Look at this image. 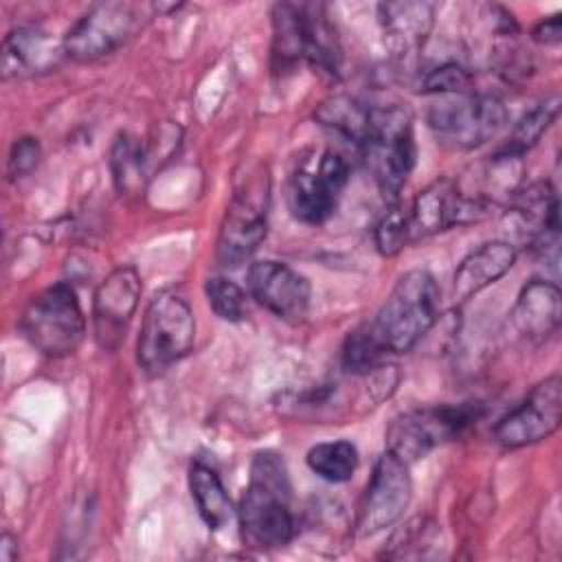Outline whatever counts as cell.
Here are the masks:
<instances>
[{
	"label": "cell",
	"instance_id": "6da1fadb",
	"mask_svg": "<svg viewBox=\"0 0 562 562\" xmlns=\"http://www.w3.org/2000/svg\"><path fill=\"white\" fill-rule=\"evenodd\" d=\"M292 485L285 461L272 452H257L250 479L239 501V527L244 542L255 549H277L294 538Z\"/></svg>",
	"mask_w": 562,
	"mask_h": 562
},
{
	"label": "cell",
	"instance_id": "7a4b0ae2",
	"mask_svg": "<svg viewBox=\"0 0 562 562\" xmlns=\"http://www.w3.org/2000/svg\"><path fill=\"white\" fill-rule=\"evenodd\" d=\"M439 288L428 270L404 272L373 316L371 327L389 353L411 351L437 323Z\"/></svg>",
	"mask_w": 562,
	"mask_h": 562
},
{
	"label": "cell",
	"instance_id": "3957f363",
	"mask_svg": "<svg viewBox=\"0 0 562 562\" xmlns=\"http://www.w3.org/2000/svg\"><path fill=\"white\" fill-rule=\"evenodd\" d=\"M358 149L380 193L395 202L417 158L411 112L402 105L371 108L369 132Z\"/></svg>",
	"mask_w": 562,
	"mask_h": 562
},
{
	"label": "cell",
	"instance_id": "277c9868",
	"mask_svg": "<svg viewBox=\"0 0 562 562\" xmlns=\"http://www.w3.org/2000/svg\"><path fill=\"white\" fill-rule=\"evenodd\" d=\"M195 342V318L189 301L176 290L158 292L145 307L136 358L143 371L162 373L182 360Z\"/></svg>",
	"mask_w": 562,
	"mask_h": 562
},
{
	"label": "cell",
	"instance_id": "5b68a950",
	"mask_svg": "<svg viewBox=\"0 0 562 562\" xmlns=\"http://www.w3.org/2000/svg\"><path fill=\"white\" fill-rule=\"evenodd\" d=\"M20 329L48 358H64L77 351L86 336V318L75 288L59 281L35 294L20 316Z\"/></svg>",
	"mask_w": 562,
	"mask_h": 562
},
{
	"label": "cell",
	"instance_id": "8992f818",
	"mask_svg": "<svg viewBox=\"0 0 562 562\" xmlns=\"http://www.w3.org/2000/svg\"><path fill=\"white\" fill-rule=\"evenodd\" d=\"M507 123V108L494 94H443L428 108V125L450 149L468 151L492 140Z\"/></svg>",
	"mask_w": 562,
	"mask_h": 562
},
{
	"label": "cell",
	"instance_id": "52a82bcc",
	"mask_svg": "<svg viewBox=\"0 0 562 562\" xmlns=\"http://www.w3.org/2000/svg\"><path fill=\"white\" fill-rule=\"evenodd\" d=\"M268 204L270 180L257 169L237 184L220 224L215 255L224 268H239L257 252L268 231Z\"/></svg>",
	"mask_w": 562,
	"mask_h": 562
},
{
	"label": "cell",
	"instance_id": "ba28073f",
	"mask_svg": "<svg viewBox=\"0 0 562 562\" xmlns=\"http://www.w3.org/2000/svg\"><path fill=\"white\" fill-rule=\"evenodd\" d=\"M481 415L479 404L424 406L397 415L386 430V450L404 463H415L437 446L459 437Z\"/></svg>",
	"mask_w": 562,
	"mask_h": 562
},
{
	"label": "cell",
	"instance_id": "9c48e42d",
	"mask_svg": "<svg viewBox=\"0 0 562 562\" xmlns=\"http://www.w3.org/2000/svg\"><path fill=\"white\" fill-rule=\"evenodd\" d=\"M349 178L347 160L331 149L312 151L290 173L285 200L292 217L303 224H321L336 209Z\"/></svg>",
	"mask_w": 562,
	"mask_h": 562
},
{
	"label": "cell",
	"instance_id": "30bf717a",
	"mask_svg": "<svg viewBox=\"0 0 562 562\" xmlns=\"http://www.w3.org/2000/svg\"><path fill=\"white\" fill-rule=\"evenodd\" d=\"M562 419V380L549 375L494 428V441L507 450L533 446L553 435Z\"/></svg>",
	"mask_w": 562,
	"mask_h": 562
},
{
	"label": "cell",
	"instance_id": "8fae6325",
	"mask_svg": "<svg viewBox=\"0 0 562 562\" xmlns=\"http://www.w3.org/2000/svg\"><path fill=\"white\" fill-rule=\"evenodd\" d=\"M413 496L408 463L389 450L378 457L358 507V533L373 536L397 522Z\"/></svg>",
	"mask_w": 562,
	"mask_h": 562
},
{
	"label": "cell",
	"instance_id": "7c38bea8",
	"mask_svg": "<svg viewBox=\"0 0 562 562\" xmlns=\"http://www.w3.org/2000/svg\"><path fill=\"white\" fill-rule=\"evenodd\" d=\"M136 13L127 2H101L90 7L64 35L66 57L97 61L121 48L134 33Z\"/></svg>",
	"mask_w": 562,
	"mask_h": 562
},
{
	"label": "cell",
	"instance_id": "4fadbf2b",
	"mask_svg": "<svg viewBox=\"0 0 562 562\" xmlns=\"http://www.w3.org/2000/svg\"><path fill=\"white\" fill-rule=\"evenodd\" d=\"M487 215V211L476 204L474 200L465 198L457 180L439 178L432 184H428L411 204L408 217V233L411 239L428 237L441 231H448L452 226H463L479 222Z\"/></svg>",
	"mask_w": 562,
	"mask_h": 562
},
{
	"label": "cell",
	"instance_id": "5bb4252c",
	"mask_svg": "<svg viewBox=\"0 0 562 562\" xmlns=\"http://www.w3.org/2000/svg\"><path fill=\"white\" fill-rule=\"evenodd\" d=\"M140 277L134 266H119L97 288L92 301L94 336L103 349H116L138 307Z\"/></svg>",
	"mask_w": 562,
	"mask_h": 562
},
{
	"label": "cell",
	"instance_id": "9a60e30c",
	"mask_svg": "<svg viewBox=\"0 0 562 562\" xmlns=\"http://www.w3.org/2000/svg\"><path fill=\"white\" fill-rule=\"evenodd\" d=\"M246 285L250 296L279 318L296 321L310 307V281L288 263L274 259L250 263Z\"/></svg>",
	"mask_w": 562,
	"mask_h": 562
},
{
	"label": "cell",
	"instance_id": "2e32d148",
	"mask_svg": "<svg viewBox=\"0 0 562 562\" xmlns=\"http://www.w3.org/2000/svg\"><path fill=\"white\" fill-rule=\"evenodd\" d=\"M66 55L64 42L37 26H18L2 40V79H26L50 72Z\"/></svg>",
	"mask_w": 562,
	"mask_h": 562
},
{
	"label": "cell",
	"instance_id": "e0dca14e",
	"mask_svg": "<svg viewBox=\"0 0 562 562\" xmlns=\"http://www.w3.org/2000/svg\"><path fill=\"white\" fill-rule=\"evenodd\" d=\"M386 48L400 57H415L432 29L435 9L428 2H382L378 7Z\"/></svg>",
	"mask_w": 562,
	"mask_h": 562
},
{
	"label": "cell",
	"instance_id": "ac0fdd59",
	"mask_svg": "<svg viewBox=\"0 0 562 562\" xmlns=\"http://www.w3.org/2000/svg\"><path fill=\"white\" fill-rule=\"evenodd\" d=\"M562 318V294L553 281L531 279L522 285L514 310L512 323L531 342H542L551 338Z\"/></svg>",
	"mask_w": 562,
	"mask_h": 562
},
{
	"label": "cell",
	"instance_id": "d6986e66",
	"mask_svg": "<svg viewBox=\"0 0 562 562\" xmlns=\"http://www.w3.org/2000/svg\"><path fill=\"white\" fill-rule=\"evenodd\" d=\"M516 246L505 239H492L468 252L452 277V299L465 301L505 277L516 263Z\"/></svg>",
	"mask_w": 562,
	"mask_h": 562
},
{
	"label": "cell",
	"instance_id": "ffe728a7",
	"mask_svg": "<svg viewBox=\"0 0 562 562\" xmlns=\"http://www.w3.org/2000/svg\"><path fill=\"white\" fill-rule=\"evenodd\" d=\"M189 487L204 525L213 531L228 527L235 512L220 474L211 465L195 461L189 470Z\"/></svg>",
	"mask_w": 562,
	"mask_h": 562
},
{
	"label": "cell",
	"instance_id": "44dd1931",
	"mask_svg": "<svg viewBox=\"0 0 562 562\" xmlns=\"http://www.w3.org/2000/svg\"><path fill=\"white\" fill-rule=\"evenodd\" d=\"M314 119L323 127L336 132L338 136L360 147L369 132L371 105H364L362 101L347 94H331L325 101H321V105L314 112Z\"/></svg>",
	"mask_w": 562,
	"mask_h": 562
},
{
	"label": "cell",
	"instance_id": "7402d4cb",
	"mask_svg": "<svg viewBox=\"0 0 562 562\" xmlns=\"http://www.w3.org/2000/svg\"><path fill=\"white\" fill-rule=\"evenodd\" d=\"M307 468L327 483H347L358 470V448L347 439L323 441L307 450Z\"/></svg>",
	"mask_w": 562,
	"mask_h": 562
},
{
	"label": "cell",
	"instance_id": "603a6c76",
	"mask_svg": "<svg viewBox=\"0 0 562 562\" xmlns=\"http://www.w3.org/2000/svg\"><path fill=\"white\" fill-rule=\"evenodd\" d=\"M145 165H147V154L143 143L127 132L119 134L110 149V167H112L114 184L121 193L134 195L143 191Z\"/></svg>",
	"mask_w": 562,
	"mask_h": 562
},
{
	"label": "cell",
	"instance_id": "cb8c5ba5",
	"mask_svg": "<svg viewBox=\"0 0 562 562\" xmlns=\"http://www.w3.org/2000/svg\"><path fill=\"white\" fill-rule=\"evenodd\" d=\"M386 356L389 351L375 336L371 323H364L347 334L340 351V362L342 369L353 375H369L382 367Z\"/></svg>",
	"mask_w": 562,
	"mask_h": 562
},
{
	"label": "cell",
	"instance_id": "d4e9b609",
	"mask_svg": "<svg viewBox=\"0 0 562 562\" xmlns=\"http://www.w3.org/2000/svg\"><path fill=\"white\" fill-rule=\"evenodd\" d=\"M558 110H560V97L558 94H553V97L544 99L542 103H538L536 108H531L516 123L509 138L505 140V145L498 147V151L522 158L540 140V136L549 130V125L555 121Z\"/></svg>",
	"mask_w": 562,
	"mask_h": 562
},
{
	"label": "cell",
	"instance_id": "484cf974",
	"mask_svg": "<svg viewBox=\"0 0 562 562\" xmlns=\"http://www.w3.org/2000/svg\"><path fill=\"white\" fill-rule=\"evenodd\" d=\"M204 292L211 310L228 323H237L246 316V292L226 277H209Z\"/></svg>",
	"mask_w": 562,
	"mask_h": 562
},
{
	"label": "cell",
	"instance_id": "4316f807",
	"mask_svg": "<svg viewBox=\"0 0 562 562\" xmlns=\"http://www.w3.org/2000/svg\"><path fill=\"white\" fill-rule=\"evenodd\" d=\"M375 246L384 257H393L397 255L406 241L411 239L408 233V217L400 206H391L382 220L375 224Z\"/></svg>",
	"mask_w": 562,
	"mask_h": 562
},
{
	"label": "cell",
	"instance_id": "83f0119b",
	"mask_svg": "<svg viewBox=\"0 0 562 562\" xmlns=\"http://www.w3.org/2000/svg\"><path fill=\"white\" fill-rule=\"evenodd\" d=\"M422 90L428 92V94H437V97L470 92V90H474L472 88V75L463 66H459L454 61H446V64L432 68L424 77Z\"/></svg>",
	"mask_w": 562,
	"mask_h": 562
},
{
	"label": "cell",
	"instance_id": "f1b7e54d",
	"mask_svg": "<svg viewBox=\"0 0 562 562\" xmlns=\"http://www.w3.org/2000/svg\"><path fill=\"white\" fill-rule=\"evenodd\" d=\"M40 156H42V149H40L37 138L24 136V138L15 140L13 147H11V154H9L7 176H9L11 180H20V178L29 176V173L37 167Z\"/></svg>",
	"mask_w": 562,
	"mask_h": 562
},
{
	"label": "cell",
	"instance_id": "f546056e",
	"mask_svg": "<svg viewBox=\"0 0 562 562\" xmlns=\"http://www.w3.org/2000/svg\"><path fill=\"white\" fill-rule=\"evenodd\" d=\"M533 40L540 44H558L562 40V22L560 15H551L549 20H542L533 29Z\"/></svg>",
	"mask_w": 562,
	"mask_h": 562
},
{
	"label": "cell",
	"instance_id": "4dcf8cb0",
	"mask_svg": "<svg viewBox=\"0 0 562 562\" xmlns=\"http://www.w3.org/2000/svg\"><path fill=\"white\" fill-rule=\"evenodd\" d=\"M2 544H0V549H2V553H0V558L4 560V562H9V560H13L15 558V553H11L9 549H11V536L9 533H4L2 536V540H0Z\"/></svg>",
	"mask_w": 562,
	"mask_h": 562
}]
</instances>
